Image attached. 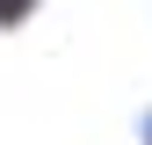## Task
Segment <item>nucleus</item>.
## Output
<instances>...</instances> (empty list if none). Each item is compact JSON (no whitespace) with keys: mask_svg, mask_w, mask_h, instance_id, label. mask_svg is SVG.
Returning a JSON list of instances; mask_svg holds the SVG:
<instances>
[{"mask_svg":"<svg viewBox=\"0 0 152 145\" xmlns=\"http://www.w3.org/2000/svg\"><path fill=\"white\" fill-rule=\"evenodd\" d=\"M36 15H44V0H0V36H7V29H29Z\"/></svg>","mask_w":152,"mask_h":145,"instance_id":"f257e3e1","label":"nucleus"},{"mask_svg":"<svg viewBox=\"0 0 152 145\" xmlns=\"http://www.w3.org/2000/svg\"><path fill=\"white\" fill-rule=\"evenodd\" d=\"M138 145H152V109H145V131H138Z\"/></svg>","mask_w":152,"mask_h":145,"instance_id":"f03ea898","label":"nucleus"}]
</instances>
